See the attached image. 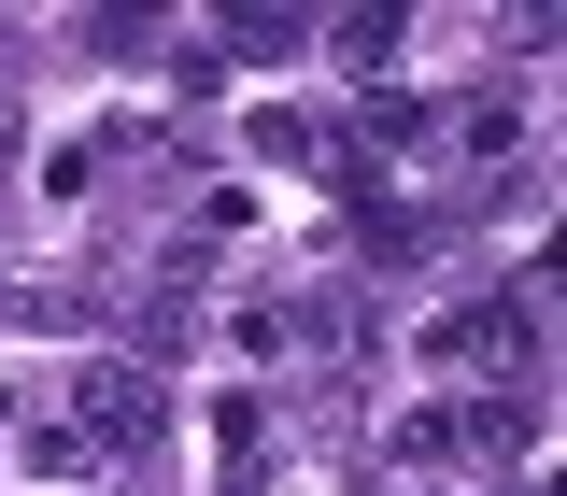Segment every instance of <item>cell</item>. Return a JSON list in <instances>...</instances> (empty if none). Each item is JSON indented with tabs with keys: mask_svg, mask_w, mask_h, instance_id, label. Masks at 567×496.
I'll use <instances>...</instances> for the list:
<instances>
[{
	"mask_svg": "<svg viewBox=\"0 0 567 496\" xmlns=\"http://www.w3.org/2000/svg\"><path fill=\"white\" fill-rule=\"evenodd\" d=\"M156 412H171V397H156V369H128V354H114V369H85V425H71V440H85V454H128Z\"/></svg>",
	"mask_w": 567,
	"mask_h": 496,
	"instance_id": "6da1fadb",
	"label": "cell"
},
{
	"mask_svg": "<svg viewBox=\"0 0 567 496\" xmlns=\"http://www.w3.org/2000/svg\"><path fill=\"white\" fill-rule=\"evenodd\" d=\"M327 43H341L354 71H383V58H398V14H341V29H327Z\"/></svg>",
	"mask_w": 567,
	"mask_h": 496,
	"instance_id": "7a4b0ae2",
	"label": "cell"
},
{
	"mask_svg": "<svg viewBox=\"0 0 567 496\" xmlns=\"http://www.w3.org/2000/svg\"><path fill=\"white\" fill-rule=\"evenodd\" d=\"M14 142H29V128H14V100H0V156H14Z\"/></svg>",
	"mask_w": 567,
	"mask_h": 496,
	"instance_id": "3957f363",
	"label": "cell"
}]
</instances>
